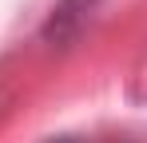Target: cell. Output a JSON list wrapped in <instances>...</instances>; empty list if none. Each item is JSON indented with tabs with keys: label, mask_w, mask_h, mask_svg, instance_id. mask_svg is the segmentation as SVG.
<instances>
[{
	"label": "cell",
	"mask_w": 147,
	"mask_h": 143,
	"mask_svg": "<svg viewBox=\"0 0 147 143\" xmlns=\"http://www.w3.org/2000/svg\"><path fill=\"white\" fill-rule=\"evenodd\" d=\"M96 8V0H64L56 12H52V24H48V36H64L68 32V20H84V12Z\"/></svg>",
	"instance_id": "1"
},
{
	"label": "cell",
	"mask_w": 147,
	"mask_h": 143,
	"mask_svg": "<svg viewBox=\"0 0 147 143\" xmlns=\"http://www.w3.org/2000/svg\"><path fill=\"white\" fill-rule=\"evenodd\" d=\"M52 143H88V139H76V135H64V139H52Z\"/></svg>",
	"instance_id": "2"
}]
</instances>
